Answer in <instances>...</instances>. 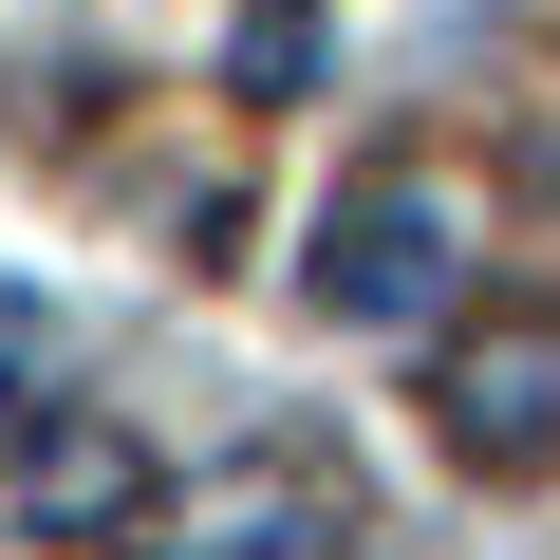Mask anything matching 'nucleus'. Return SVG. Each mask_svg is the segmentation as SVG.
<instances>
[{
  "label": "nucleus",
  "mask_w": 560,
  "mask_h": 560,
  "mask_svg": "<svg viewBox=\"0 0 560 560\" xmlns=\"http://www.w3.org/2000/svg\"><path fill=\"white\" fill-rule=\"evenodd\" d=\"M300 57H318V38H300V0H261V20H243V94H300Z\"/></svg>",
  "instance_id": "5"
},
{
  "label": "nucleus",
  "mask_w": 560,
  "mask_h": 560,
  "mask_svg": "<svg viewBox=\"0 0 560 560\" xmlns=\"http://www.w3.org/2000/svg\"><path fill=\"white\" fill-rule=\"evenodd\" d=\"M131 486H150V467H131L113 430H57V448L20 467V504H38V523H131Z\"/></svg>",
  "instance_id": "4"
},
{
  "label": "nucleus",
  "mask_w": 560,
  "mask_h": 560,
  "mask_svg": "<svg viewBox=\"0 0 560 560\" xmlns=\"http://www.w3.org/2000/svg\"><path fill=\"white\" fill-rule=\"evenodd\" d=\"M318 318L337 337H411L430 300H448V280H467V206L430 187V168H355L337 206H318Z\"/></svg>",
  "instance_id": "1"
},
{
  "label": "nucleus",
  "mask_w": 560,
  "mask_h": 560,
  "mask_svg": "<svg viewBox=\"0 0 560 560\" xmlns=\"http://www.w3.org/2000/svg\"><path fill=\"white\" fill-rule=\"evenodd\" d=\"M448 430H467L486 467H541V448H560V318H541V300L448 355Z\"/></svg>",
  "instance_id": "2"
},
{
  "label": "nucleus",
  "mask_w": 560,
  "mask_h": 560,
  "mask_svg": "<svg viewBox=\"0 0 560 560\" xmlns=\"http://www.w3.org/2000/svg\"><path fill=\"white\" fill-rule=\"evenodd\" d=\"M168 523H187V541H224V560H337L355 486H318V467H243V486H187Z\"/></svg>",
  "instance_id": "3"
}]
</instances>
